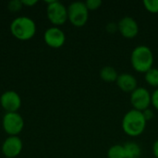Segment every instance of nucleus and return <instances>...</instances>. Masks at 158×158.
I'll return each mask as SVG.
<instances>
[{
	"label": "nucleus",
	"instance_id": "a211bd4d",
	"mask_svg": "<svg viewBox=\"0 0 158 158\" xmlns=\"http://www.w3.org/2000/svg\"><path fill=\"white\" fill-rule=\"evenodd\" d=\"M23 5L21 3V0H11L7 3V8L11 12H18L22 8Z\"/></svg>",
	"mask_w": 158,
	"mask_h": 158
},
{
	"label": "nucleus",
	"instance_id": "b1692460",
	"mask_svg": "<svg viewBox=\"0 0 158 158\" xmlns=\"http://www.w3.org/2000/svg\"><path fill=\"white\" fill-rule=\"evenodd\" d=\"M153 154H154L155 157L158 158V139L153 144Z\"/></svg>",
	"mask_w": 158,
	"mask_h": 158
},
{
	"label": "nucleus",
	"instance_id": "dca6fc26",
	"mask_svg": "<svg viewBox=\"0 0 158 158\" xmlns=\"http://www.w3.org/2000/svg\"><path fill=\"white\" fill-rule=\"evenodd\" d=\"M108 158H126L124 146L120 144L112 145L107 151Z\"/></svg>",
	"mask_w": 158,
	"mask_h": 158
},
{
	"label": "nucleus",
	"instance_id": "f8f14e48",
	"mask_svg": "<svg viewBox=\"0 0 158 158\" xmlns=\"http://www.w3.org/2000/svg\"><path fill=\"white\" fill-rule=\"evenodd\" d=\"M116 82H117L118 87L125 93L131 94L134 90L138 88L137 79L132 74H130L127 72L118 74V77Z\"/></svg>",
	"mask_w": 158,
	"mask_h": 158
},
{
	"label": "nucleus",
	"instance_id": "20e7f679",
	"mask_svg": "<svg viewBox=\"0 0 158 158\" xmlns=\"http://www.w3.org/2000/svg\"><path fill=\"white\" fill-rule=\"evenodd\" d=\"M47 4L46 16L49 21L56 27H59L68 20V7L57 0L45 1Z\"/></svg>",
	"mask_w": 158,
	"mask_h": 158
},
{
	"label": "nucleus",
	"instance_id": "1a4fd4ad",
	"mask_svg": "<svg viewBox=\"0 0 158 158\" xmlns=\"http://www.w3.org/2000/svg\"><path fill=\"white\" fill-rule=\"evenodd\" d=\"M0 105L6 113L17 112L21 106V98L15 91H6L0 96Z\"/></svg>",
	"mask_w": 158,
	"mask_h": 158
},
{
	"label": "nucleus",
	"instance_id": "6e6552de",
	"mask_svg": "<svg viewBox=\"0 0 158 158\" xmlns=\"http://www.w3.org/2000/svg\"><path fill=\"white\" fill-rule=\"evenodd\" d=\"M44 43L51 48H60L66 42V34L59 27H50L44 33Z\"/></svg>",
	"mask_w": 158,
	"mask_h": 158
},
{
	"label": "nucleus",
	"instance_id": "ddd939ff",
	"mask_svg": "<svg viewBox=\"0 0 158 158\" xmlns=\"http://www.w3.org/2000/svg\"><path fill=\"white\" fill-rule=\"evenodd\" d=\"M118 77V71L111 66H106L102 68V69L100 70V78L106 82L110 83V82L117 81Z\"/></svg>",
	"mask_w": 158,
	"mask_h": 158
},
{
	"label": "nucleus",
	"instance_id": "6ab92c4d",
	"mask_svg": "<svg viewBox=\"0 0 158 158\" xmlns=\"http://www.w3.org/2000/svg\"><path fill=\"white\" fill-rule=\"evenodd\" d=\"M102 4H103V2L101 0H87L85 2V5L89 11L90 10L94 11V10L98 9L99 7H101Z\"/></svg>",
	"mask_w": 158,
	"mask_h": 158
},
{
	"label": "nucleus",
	"instance_id": "4468645a",
	"mask_svg": "<svg viewBox=\"0 0 158 158\" xmlns=\"http://www.w3.org/2000/svg\"><path fill=\"white\" fill-rule=\"evenodd\" d=\"M126 158H140L142 155V148L141 146L133 142H130L125 143L124 145Z\"/></svg>",
	"mask_w": 158,
	"mask_h": 158
},
{
	"label": "nucleus",
	"instance_id": "0eeeda50",
	"mask_svg": "<svg viewBox=\"0 0 158 158\" xmlns=\"http://www.w3.org/2000/svg\"><path fill=\"white\" fill-rule=\"evenodd\" d=\"M151 95L150 92L143 87H138L134 90L131 94V103L133 109L143 112L149 108L151 105Z\"/></svg>",
	"mask_w": 158,
	"mask_h": 158
},
{
	"label": "nucleus",
	"instance_id": "39448f33",
	"mask_svg": "<svg viewBox=\"0 0 158 158\" xmlns=\"http://www.w3.org/2000/svg\"><path fill=\"white\" fill-rule=\"evenodd\" d=\"M89 19V10L85 2L76 1L68 6V20L75 27L84 26Z\"/></svg>",
	"mask_w": 158,
	"mask_h": 158
},
{
	"label": "nucleus",
	"instance_id": "412c9836",
	"mask_svg": "<svg viewBox=\"0 0 158 158\" xmlns=\"http://www.w3.org/2000/svg\"><path fill=\"white\" fill-rule=\"evenodd\" d=\"M106 30L107 32L109 33H115L117 31H118V23H114V22H109L106 27Z\"/></svg>",
	"mask_w": 158,
	"mask_h": 158
},
{
	"label": "nucleus",
	"instance_id": "9d476101",
	"mask_svg": "<svg viewBox=\"0 0 158 158\" xmlns=\"http://www.w3.org/2000/svg\"><path fill=\"white\" fill-rule=\"evenodd\" d=\"M23 143L19 136H8L2 143L1 151L6 158H15L21 153Z\"/></svg>",
	"mask_w": 158,
	"mask_h": 158
},
{
	"label": "nucleus",
	"instance_id": "9b49d317",
	"mask_svg": "<svg viewBox=\"0 0 158 158\" xmlns=\"http://www.w3.org/2000/svg\"><path fill=\"white\" fill-rule=\"evenodd\" d=\"M118 31L126 39H133L139 33V25L131 17H124L118 22Z\"/></svg>",
	"mask_w": 158,
	"mask_h": 158
},
{
	"label": "nucleus",
	"instance_id": "f03ea898",
	"mask_svg": "<svg viewBox=\"0 0 158 158\" xmlns=\"http://www.w3.org/2000/svg\"><path fill=\"white\" fill-rule=\"evenodd\" d=\"M11 34L19 41L31 40L36 33V23L27 16H19L15 18L9 26Z\"/></svg>",
	"mask_w": 158,
	"mask_h": 158
},
{
	"label": "nucleus",
	"instance_id": "f257e3e1",
	"mask_svg": "<svg viewBox=\"0 0 158 158\" xmlns=\"http://www.w3.org/2000/svg\"><path fill=\"white\" fill-rule=\"evenodd\" d=\"M147 121L145 120L143 112L136 109L128 111L121 122L123 131L130 137H138L143 133L146 128Z\"/></svg>",
	"mask_w": 158,
	"mask_h": 158
},
{
	"label": "nucleus",
	"instance_id": "423d86ee",
	"mask_svg": "<svg viewBox=\"0 0 158 158\" xmlns=\"http://www.w3.org/2000/svg\"><path fill=\"white\" fill-rule=\"evenodd\" d=\"M2 126L8 136H19L24 128V119L18 112H7L3 117Z\"/></svg>",
	"mask_w": 158,
	"mask_h": 158
},
{
	"label": "nucleus",
	"instance_id": "7ed1b4c3",
	"mask_svg": "<svg viewBox=\"0 0 158 158\" xmlns=\"http://www.w3.org/2000/svg\"><path fill=\"white\" fill-rule=\"evenodd\" d=\"M131 63L135 71L146 73L154 65V54L151 48L143 44L136 46L131 52Z\"/></svg>",
	"mask_w": 158,
	"mask_h": 158
},
{
	"label": "nucleus",
	"instance_id": "2eb2a0df",
	"mask_svg": "<svg viewBox=\"0 0 158 158\" xmlns=\"http://www.w3.org/2000/svg\"><path fill=\"white\" fill-rule=\"evenodd\" d=\"M145 81L152 87L158 88V69L152 68L146 73H144Z\"/></svg>",
	"mask_w": 158,
	"mask_h": 158
},
{
	"label": "nucleus",
	"instance_id": "aec40b11",
	"mask_svg": "<svg viewBox=\"0 0 158 158\" xmlns=\"http://www.w3.org/2000/svg\"><path fill=\"white\" fill-rule=\"evenodd\" d=\"M151 104L156 110H158V88L153 92L151 95Z\"/></svg>",
	"mask_w": 158,
	"mask_h": 158
},
{
	"label": "nucleus",
	"instance_id": "5701e85b",
	"mask_svg": "<svg viewBox=\"0 0 158 158\" xmlns=\"http://www.w3.org/2000/svg\"><path fill=\"white\" fill-rule=\"evenodd\" d=\"M21 3L23 6H33L34 5L38 3V1L37 0H21Z\"/></svg>",
	"mask_w": 158,
	"mask_h": 158
},
{
	"label": "nucleus",
	"instance_id": "f3484780",
	"mask_svg": "<svg viewBox=\"0 0 158 158\" xmlns=\"http://www.w3.org/2000/svg\"><path fill=\"white\" fill-rule=\"evenodd\" d=\"M143 4L148 12L153 14L158 13V0H143Z\"/></svg>",
	"mask_w": 158,
	"mask_h": 158
},
{
	"label": "nucleus",
	"instance_id": "4be33fe9",
	"mask_svg": "<svg viewBox=\"0 0 158 158\" xmlns=\"http://www.w3.org/2000/svg\"><path fill=\"white\" fill-rule=\"evenodd\" d=\"M143 115L145 118L146 121H149V120H152L155 117V114H154V111H152L150 108H147L145 110L143 111Z\"/></svg>",
	"mask_w": 158,
	"mask_h": 158
}]
</instances>
